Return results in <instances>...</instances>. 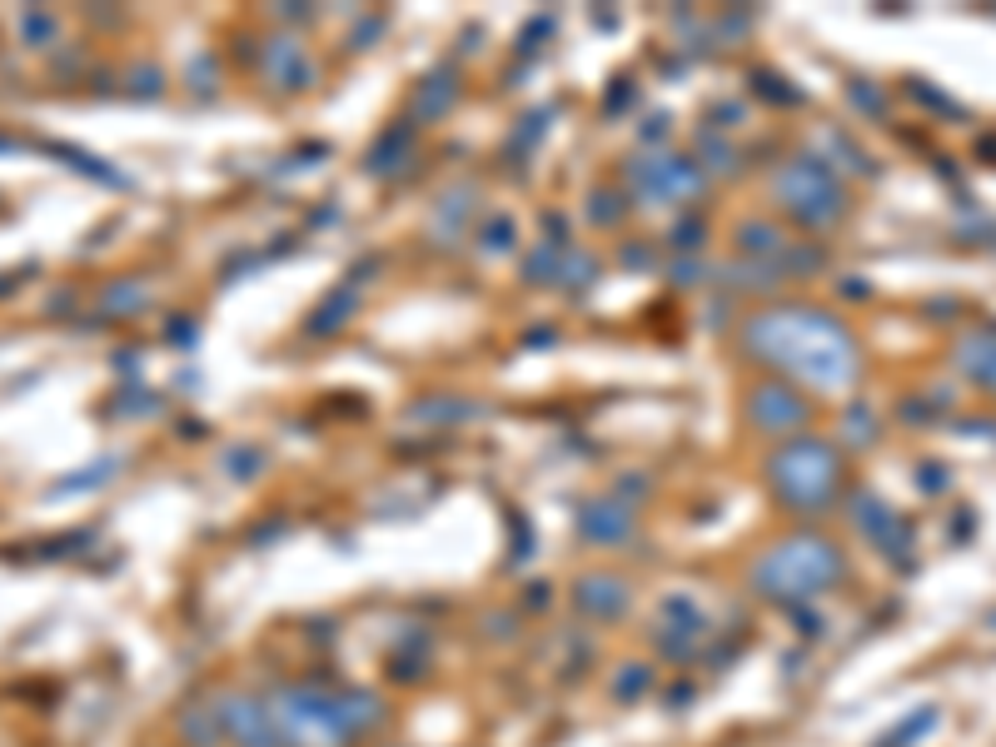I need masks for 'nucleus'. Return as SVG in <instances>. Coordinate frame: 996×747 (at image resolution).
Returning a JSON list of instances; mask_svg holds the SVG:
<instances>
[{"label":"nucleus","mask_w":996,"mask_h":747,"mask_svg":"<svg viewBox=\"0 0 996 747\" xmlns=\"http://www.w3.org/2000/svg\"><path fill=\"white\" fill-rule=\"evenodd\" d=\"M837 578V553L823 543H788L762 564V588L768 593H817Z\"/></svg>","instance_id":"nucleus-1"},{"label":"nucleus","mask_w":996,"mask_h":747,"mask_svg":"<svg viewBox=\"0 0 996 747\" xmlns=\"http://www.w3.org/2000/svg\"><path fill=\"white\" fill-rule=\"evenodd\" d=\"M584 598H593V613H618L623 608V588L618 584H603V578H593V584H584Z\"/></svg>","instance_id":"nucleus-2"}]
</instances>
